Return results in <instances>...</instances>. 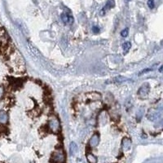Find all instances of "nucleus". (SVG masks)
I'll use <instances>...</instances> for the list:
<instances>
[{
	"instance_id": "0eeeda50",
	"label": "nucleus",
	"mask_w": 163,
	"mask_h": 163,
	"mask_svg": "<svg viewBox=\"0 0 163 163\" xmlns=\"http://www.w3.org/2000/svg\"><path fill=\"white\" fill-rule=\"evenodd\" d=\"M92 30H93V32L94 33H98L99 31V29L97 27V26H94L93 28H92Z\"/></svg>"
},
{
	"instance_id": "39448f33",
	"label": "nucleus",
	"mask_w": 163,
	"mask_h": 163,
	"mask_svg": "<svg viewBox=\"0 0 163 163\" xmlns=\"http://www.w3.org/2000/svg\"><path fill=\"white\" fill-rule=\"evenodd\" d=\"M128 32H129V30H128L127 28L124 29L121 32V35H122V37L126 38V37H127L128 36Z\"/></svg>"
},
{
	"instance_id": "f257e3e1",
	"label": "nucleus",
	"mask_w": 163,
	"mask_h": 163,
	"mask_svg": "<svg viewBox=\"0 0 163 163\" xmlns=\"http://www.w3.org/2000/svg\"><path fill=\"white\" fill-rule=\"evenodd\" d=\"M61 20L65 25H68V26H71L72 24L74 23V17L68 13H63L61 15Z\"/></svg>"
},
{
	"instance_id": "7ed1b4c3",
	"label": "nucleus",
	"mask_w": 163,
	"mask_h": 163,
	"mask_svg": "<svg viewBox=\"0 0 163 163\" xmlns=\"http://www.w3.org/2000/svg\"><path fill=\"white\" fill-rule=\"evenodd\" d=\"M114 6V1L113 0H109L108 1V3H106V5H105V7L104 8V9L103 10H107V9H110L111 8H113Z\"/></svg>"
},
{
	"instance_id": "f03ea898",
	"label": "nucleus",
	"mask_w": 163,
	"mask_h": 163,
	"mask_svg": "<svg viewBox=\"0 0 163 163\" xmlns=\"http://www.w3.org/2000/svg\"><path fill=\"white\" fill-rule=\"evenodd\" d=\"M130 47H131V44H130V42H127L123 44V51H124V53H127L129 50L130 49Z\"/></svg>"
},
{
	"instance_id": "423d86ee",
	"label": "nucleus",
	"mask_w": 163,
	"mask_h": 163,
	"mask_svg": "<svg viewBox=\"0 0 163 163\" xmlns=\"http://www.w3.org/2000/svg\"><path fill=\"white\" fill-rule=\"evenodd\" d=\"M152 70V69H144V70H142V71L140 72V74H139V75H141V74H145V73H147L148 71H151Z\"/></svg>"
},
{
	"instance_id": "20e7f679",
	"label": "nucleus",
	"mask_w": 163,
	"mask_h": 163,
	"mask_svg": "<svg viewBox=\"0 0 163 163\" xmlns=\"http://www.w3.org/2000/svg\"><path fill=\"white\" fill-rule=\"evenodd\" d=\"M148 8L153 9L155 7V3H154V0H148Z\"/></svg>"
},
{
	"instance_id": "6e6552de",
	"label": "nucleus",
	"mask_w": 163,
	"mask_h": 163,
	"mask_svg": "<svg viewBox=\"0 0 163 163\" xmlns=\"http://www.w3.org/2000/svg\"><path fill=\"white\" fill-rule=\"evenodd\" d=\"M161 70H162V66L161 67V68H160V70H159V71H160V72H161Z\"/></svg>"
}]
</instances>
